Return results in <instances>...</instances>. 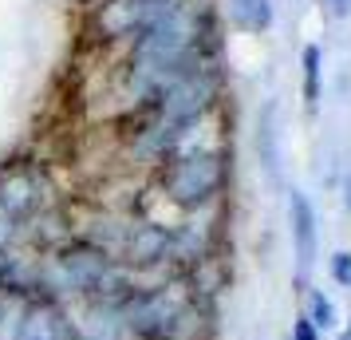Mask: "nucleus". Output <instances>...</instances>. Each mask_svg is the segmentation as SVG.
<instances>
[{
  "instance_id": "obj_3",
  "label": "nucleus",
  "mask_w": 351,
  "mask_h": 340,
  "mask_svg": "<svg viewBox=\"0 0 351 340\" xmlns=\"http://www.w3.org/2000/svg\"><path fill=\"white\" fill-rule=\"evenodd\" d=\"M51 210V182L44 179L40 166H8L0 174V222L24 229L40 214Z\"/></svg>"
},
{
  "instance_id": "obj_13",
  "label": "nucleus",
  "mask_w": 351,
  "mask_h": 340,
  "mask_svg": "<svg viewBox=\"0 0 351 340\" xmlns=\"http://www.w3.org/2000/svg\"><path fill=\"white\" fill-rule=\"evenodd\" d=\"M343 194H348V210H351V179L343 182Z\"/></svg>"
},
{
  "instance_id": "obj_1",
  "label": "nucleus",
  "mask_w": 351,
  "mask_h": 340,
  "mask_svg": "<svg viewBox=\"0 0 351 340\" xmlns=\"http://www.w3.org/2000/svg\"><path fill=\"white\" fill-rule=\"evenodd\" d=\"M225 182H229V159L221 146H182L158 170L162 198L182 214H206L225 194Z\"/></svg>"
},
{
  "instance_id": "obj_8",
  "label": "nucleus",
  "mask_w": 351,
  "mask_h": 340,
  "mask_svg": "<svg viewBox=\"0 0 351 340\" xmlns=\"http://www.w3.org/2000/svg\"><path fill=\"white\" fill-rule=\"evenodd\" d=\"M280 131H276V103H265V111L256 119V155L265 162L272 179H280Z\"/></svg>"
},
{
  "instance_id": "obj_7",
  "label": "nucleus",
  "mask_w": 351,
  "mask_h": 340,
  "mask_svg": "<svg viewBox=\"0 0 351 340\" xmlns=\"http://www.w3.org/2000/svg\"><path fill=\"white\" fill-rule=\"evenodd\" d=\"M225 12H229V24L237 32H269L276 12H272V0H225Z\"/></svg>"
},
{
  "instance_id": "obj_9",
  "label": "nucleus",
  "mask_w": 351,
  "mask_h": 340,
  "mask_svg": "<svg viewBox=\"0 0 351 340\" xmlns=\"http://www.w3.org/2000/svg\"><path fill=\"white\" fill-rule=\"evenodd\" d=\"M304 317H308V324L316 328L319 337L339 328V308H335V301H332V297H328L324 289H308V305H304Z\"/></svg>"
},
{
  "instance_id": "obj_5",
  "label": "nucleus",
  "mask_w": 351,
  "mask_h": 340,
  "mask_svg": "<svg viewBox=\"0 0 351 340\" xmlns=\"http://www.w3.org/2000/svg\"><path fill=\"white\" fill-rule=\"evenodd\" d=\"M12 340H83L80 337V321L67 301L56 297H36L24 305Z\"/></svg>"
},
{
  "instance_id": "obj_12",
  "label": "nucleus",
  "mask_w": 351,
  "mask_h": 340,
  "mask_svg": "<svg viewBox=\"0 0 351 340\" xmlns=\"http://www.w3.org/2000/svg\"><path fill=\"white\" fill-rule=\"evenodd\" d=\"M288 340H319V332L316 328H312V324H308V317H296V321H292V332H288Z\"/></svg>"
},
{
  "instance_id": "obj_11",
  "label": "nucleus",
  "mask_w": 351,
  "mask_h": 340,
  "mask_svg": "<svg viewBox=\"0 0 351 340\" xmlns=\"http://www.w3.org/2000/svg\"><path fill=\"white\" fill-rule=\"evenodd\" d=\"M328 273H332V281L339 289L351 293V249H335L332 261H328Z\"/></svg>"
},
{
  "instance_id": "obj_4",
  "label": "nucleus",
  "mask_w": 351,
  "mask_h": 340,
  "mask_svg": "<svg viewBox=\"0 0 351 340\" xmlns=\"http://www.w3.org/2000/svg\"><path fill=\"white\" fill-rule=\"evenodd\" d=\"M174 8V0H103L95 8V32L103 40H134Z\"/></svg>"
},
{
  "instance_id": "obj_10",
  "label": "nucleus",
  "mask_w": 351,
  "mask_h": 340,
  "mask_svg": "<svg viewBox=\"0 0 351 340\" xmlns=\"http://www.w3.org/2000/svg\"><path fill=\"white\" fill-rule=\"evenodd\" d=\"M300 64H304V107L308 111H316L319 107V80H324V52H319V44H308V48L300 52Z\"/></svg>"
},
{
  "instance_id": "obj_2",
  "label": "nucleus",
  "mask_w": 351,
  "mask_h": 340,
  "mask_svg": "<svg viewBox=\"0 0 351 340\" xmlns=\"http://www.w3.org/2000/svg\"><path fill=\"white\" fill-rule=\"evenodd\" d=\"M114 261L134 277L166 273V269L174 273V226H162L150 218H130Z\"/></svg>"
},
{
  "instance_id": "obj_6",
  "label": "nucleus",
  "mask_w": 351,
  "mask_h": 340,
  "mask_svg": "<svg viewBox=\"0 0 351 340\" xmlns=\"http://www.w3.org/2000/svg\"><path fill=\"white\" fill-rule=\"evenodd\" d=\"M288 226L296 253V289H308V277L316 265V206L304 190H288Z\"/></svg>"
},
{
  "instance_id": "obj_14",
  "label": "nucleus",
  "mask_w": 351,
  "mask_h": 340,
  "mask_svg": "<svg viewBox=\"0 0 351 340\" xmlns=\"http://www.w3.org/2000/svg\"><path fill=\"white\" fill-rule=\"evenodd\" d=\"M339 340H351V324H348V328H343V332H339Z\"/></svg>"
}]
</instances>
